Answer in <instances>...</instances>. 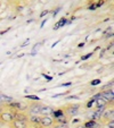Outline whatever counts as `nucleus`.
<instances>
[{"label": "nucleus", "mask_w": 114, "mask_h": 128, "mask_svg": "<svg viewBox=\"0 0 114 128\" xmlns=\"http://www.w3.org/2000/svg\"><path fill=\"white\" fill-rule=\"evenodd\" d=\"M38 128H45V127H40V126H39V127H38Z\"/></svg>", "instance_id": "nucleus-29"}, {"label": "nucleus", "mask_w": 114, "mask_h": 128, "mask_svg": "<svg viewBox=\"0 0 114 128\" xmlns=\"http://www.w3.org/2000/svg\"><path fill=\"white\" fill-rule=\"evenodd\" d=\"M29 42H30V40H29V39H27V40H25V41H24V43H23L22 46H21V48H24V46H26V44H29Z\"/></svg>", "instance_id": "nucleus-20"}, {"label": "nucleus", "mask_w": 114, "mask_h": 128, "mask_svg": "<svg viewBox=\"0 0 114 128\" xmlns=\"http://www.w3.org/2000/svg\"><path fill=\"white\" fill-rule=\"evenodd\" d=\"M4 125H5V124H4L3 121H0V128H3V127H4Z\"/></svg>", "instance_id": "nucleus-26"}, {"label": "nucleus", "mask_w": 114, "mask_h": 128, "mask_svg": "<svg viewBox=\"0 0 114 128\" xmlns=\"http://www.w3.org/2000/svg\"><path fill=\"white\" fill-rule=\"evenodd\" d=\"M77 128H86V126H85V125H82V126H78Z\"/></svg>", "instance_id": "nucleus-27"}, {"label": "nucleus", "mask_w": 114, "mask_h": 128, "mask_svg": "<svg viewBox=\"0 0 114 128\" xmlns=\"http://www.w3.org/2000/svg\"><path fill=\"white\" fill-rule=\"evenodd\" d=\"M40 2H42V4H45V2H47V0H39Z\"/></svg>", "instance_id": "nucleus-28"}, {"label": "nucleus", "mask_w": 114, "mask_h": 128, "mask_svg": "<svg viewBox=\"0 0 114 128\" xmlns=\"http://www.w3.org/2000/svg\"><path fill=\"white\" fill-rule=\"evenodd\" d=\"M99 83H102L100 82V80H94L91 82V85H97V84H99Z\"/></svg>", "instance_id": "nucleus-19"}, {"label": "nucleus", "mask_w": 114, "mask_h": 128, "mask_svg": "<svg viewBox=\"0 0 114 128\" xmlns=\"http://www.w3.org/2000/svg\"><path fill=\"white\" fill-rule=\"evenodd\" d=\"M38 127H39V125H38V126H36V125H29V127H27V128H38Z\"/></svg>", "instance_id": "nucleus-23"}, {"label": "nucleus", "mask_w": 114, "mask_h": 128, "mask_svg": "<svg viewBox=\"0 0 114 128\" xmlns=\"http://www.w3.org/2000/svg\"><path fill=\"white\" fill-rule=\"evenodd\" d=\"M9 126H10V128H27L29 127V122L20 121V120H14Z\"/></svg>", "instance_id": "nucleus-8"}, {"label": "nucleus", "mask_w": 114, "mask_h": 128, "mask_svg": "<svg viewBox=\"0 0 114 128\" xmlns=\"http://www.w3.org/2000/svg\"><path fill=\"white\" fill-rule=\"evenodd\" d=\"M100 95H102V98H104V99L106 100L107 102H108V104L109 103L113 104V101H114V92H113V90L100 92Z\"/></svg>", "instance_id": "nucleus-7"}, {"label": "nucleus", "mask_w": 114, "mask_h": 128, "mask_svg": "<svg viewBox=\"0 0 114 128\" xmlns=\"http://www.w3.org/2000/svg\"><path fill=\"white\" fill-rule=\"evenodd\" d=\"M86 128H100V125L95 120H89L87 124H85Z\"/></svg>", "instance_id": "nucleus-13"}, {"label": "nucleus", "mask_w": 114, "mask_h": 128, "mask_svg": "<svg viewBox=\"0 0 114 128\" xmlns=\"http://www.w3.org/2000/svg\"><path fill=\"white\" fill-rule=\"evenodd\" d=\"M80 104L78 103H72V104H67L65 108H63V111L66 116L68 117V119H71L72 117L77 116V114L80 112Z\"/></svg>", "instance_id": "nucleus-2"}, {"label": "nucleus", "mask_w": 114, "mask_h": 128, "mask_svg": "<svg viewBox=\"0 0 114 128\" xmlns=\"http://www.w3.org/2000/svg\"><path fill=\"white\" fill-rule=\"evenodd\" d=\"M68 92H64V93H61V94H55L53 95V98H58V96H64V95H66Z\"/></svg>", "instance_id": "nucleus-18"}, {"label": "nucleus", "mask_w": 114, "mask_h": 128, "mask_svg": "<svg viewBox=\"0 0 114 128\" xmlns=\"http://www.w3.org/2000/svg\"><path fill=\"white\" fill-rule=\"evenodd\" d=\"M41 104L39 102H34V103L30 104L29 109H27V114H35V116H40V110H41Z\"/></svg>", "instance_id": "nucleus-5"}, {"label": "nucleus", "mask_w": 114, "mask_h": 128, "mask_svg": "<svg viewBox=\"0 0 114 128\" xmlns=\"http://www.w3.org/2000/svg\"><path fill=\"white\" fill-rule=\"evenodd\" d=\"M50 128H71L70 124H54Z\"/></svg>", "instance_id": "nucleus-15"}, {"label": "nucleus", "mask_w": 114, "mask_h": 128, "mask_svg": "<svg viewBox=\"0 0 114 128\" xmlns=\"http://www.w3.org/2000/svg\"><path fill=\"white\" fill-rule=\"evenodd\" d=\"M39 120H40V116H35V114H29V119L27 122L29 125H39Z\"/></svg>", "instance_id": "nucleus-11"}, {"label": "nucleus", "mask_w": 114, "mask_h": 128, "mask_svg": "<svg viewBox=\"0 0 114 128\" xmlns=\"http://www.w3.org/2000/svg\"><path fill=\"white\" fill-rule=\"evenodd\" d=\"M54 125V117L53 116H40L39 126L45 128H50Z\"/></svg>", "instance_id": "nucleus-3"}, {"label": "nucleus", "mask_w": 114, "mask_h": 128, "mask_svg": "<svg viewBox=\"0 0 114 128\" xmlns=\"http://www.w3.org/2000/svg\"><path fill=\"white\" fill-rule=\"evenodd\" d=\"M48 12H49V10H45V12H41V15H40V17H44L45 15H47Z\"/></svg>", "instance_id": "nucleus-22"}, {"label": "nucleus", "mask_w": 114, "mask_h": 128, "mask_svg": "<svg viewBox=\"0 0 114 128\" xmlns=\"http://www.w3.org/2000/svg\"><path fill=\"white\" fill-rule=\"evenodd\" d=\"M68 121H70V119L65 114L54 118V124H68Z\"/></svg>", "instance_id": "nucleus-9"}, {"label": "nucleus", "mask_w": 114, "mask_h": 128, "mask_svg": "<svg viewBox=\"0 0 114 128\" xmlns=\"http://www.w3.org/2000/svg\"><path fill=\"white\" fill-rule=\"evenodd\" d=\"M68 99H79V96H75V95H72V96H70Z\"/></svg>", "instance_id": "nucleus-25"}, {"label": "nucleus", "mask_w": 114, "mask_h": 128, "mask_svg": "<svg viewBox=\"0 0 114 128\" xmlns=\"http://www.w3.org/2000/svg\"><path fill=\"white\" fill-rule=\"evenodd\" d=\"M54 109L48 106H42L41 110H40V116H51L53 114Z\"/></svg>", "instance_id": "nucleus-10"}, {"label": "nucleus", "mask_w": 114, "mask_h": 128, "mask_svg": "<svg viewBox=\"0 0 114 128\" xmlns=\"http://www.w3.org/2000/svg\"><path fill=\"white\" fill-rule=\"evenodd\" d=\"M109 90H113V80H111L109 83H107L106 85L100 87V92H104V91H109Z\"/></svg>", "instance_id": "nucleus-14"}, {"label": "nucleus", "mask_w": 114, "mask_h": 128, "mask_svg": "<svg viewBox=\"0 0 114 128\" xmlns=\"http://www.w3.org/2000/svg\"><path fill=\"white\" fill-rule=\"evenodd\" d=\"M14 111V119L15 120H20V121H25L27 122L29 119V114L23 110H13Z\"/></svg>", "instance_id": "nucleus-6"}, {"label": "nucleus", "mask_w": 114, "mask_h": 128, "mask_svg": "<svg viewBox=\"0 0 114 128\" xmlns=\"http://www.w3.org/2000/svg\"><path fill=\"white\" fill-rule=\"evenodd\" d=\"M14 120V111L12 109H7V106H5L3 111L0 112V121H3L4 124H7V125H10Z\"/></svg>", "instance_id": "nucleus-1"}, {"label": "nucleus", "mask_w": 114, "mask_h": 128, "mask_svg": "<svg viewBox=\"0 0 114 128\" xmlns=\"http://www.w3.org/2000/svg\"><path fill=\"white\" fill-rule=\"evenodd\" d=\"M26 99H29V100H34V101H39V98L36 96V95H26Z\"/></svg>", "instance_id": "nucleus-16"}, {"label": "nucleus", "mask_w": 114, "mask_h": 128, "mask_svg": "<svg viewBox=\"0 0 114 128\" xmlns=\"http://www.w3.org/2000/svg\"><path fill=\"white\" fill-rule=\"evenodd\" d=\"M104 4V0H99V2H97V5H96V7H100V6Z\"/></svg>", "instance_id": "nucleus-21"}, {"label": "nucleus", "mask_w": 114, "mask_h": 128, "mask_svg": "<svg viewBox=\"0 0 114 128\" xmlns=\"http://www.w3.org/2000/svg\"><path fill=\"white\" fill-rule=\"evenodd\" d=\"M14 101V99H13L12 96H8V95L4 94V93H0V102L1 103H4V102H7V103H10V102Z\"/></svg>", "instance_id": "nucleus-12"}, {"label": "nucleus", "mask_w": 114, "mask_h": 128, "mask_svg": "<svg viewBox=\"0 0 114 128\" xmlns=\"http://www.w3.org/2000/svg\"><path fill=\"white\" fill-rule=\"evenodd\" d=\"M91 56V53H89V54H87V56H85V57H82V60H86V59H88L89 57Z\"/></svg>", "instance_id": "nucleus-24"}, {"label": "nucleus", "mask_w": 114, "mask_h": 128, "mask_svg": "<svg viewBox=\"0 0 114 128\" xmlns=\"http://www.w3.org/2000/svg\"><path fill=\"white\" fill-rule=\"evenodd\" d=\"M113 118H114L113 106H111V108L106 106L104 112H103V114H102V117H100V120H102L103 122H107V121H109V120H113Z\"/></svg>", "instance_id": "nucleus-4"}, {"label": "nucleus", "mask_w": 114, "mask_h": 128, "mask_svg": "<svg viewBox=\"0 0 114 128\" xmlns=\"http://www.w3.org/2000/svg\"><path fill=\"white\" fill-rule=\"evenodd\" d=\"M107 128H114V120H109L106 122Z\"/></svg>", "instance_id": "nucleus-17"}]
</instances>
